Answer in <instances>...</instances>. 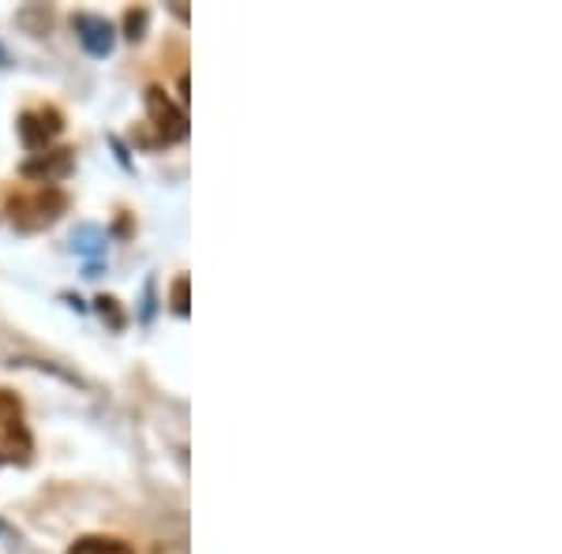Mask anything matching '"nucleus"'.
Instances as JSON below:
<instances>
[{
  "instance_id": "0eeeda50",
  "label": "nucleus",
  "mask_w": 562,
  "mask_h": 554,
  "mask_svg": "<svg viewBox=\"0 0 562 554\" xmlns=\"http://www.w3.org/2000/svg\"><path fill=\"white\" fill-rule=\"evenodd\" d=\"M71 251L83 259H102L105 256V233L98 229V225H79L76 233H71Z\"/></svg>"
},
{
  "instance_id": "9d476101",
  "label": "nucleus",
  "mask_w": 562,
  "mask_h": 554,
  "mask_svg": "<svg viewBox=\"0 0 562 554\" xmlns=\"http://www.w3.org/2000/svg\"><path fill=\"white\" fill-rule=\"evenodd\" d=\"M169 307H173V315H180V319L188 315V278L173 281V289H169Z\"/></svg>"
},
{
  "instance_id": "39448f33",
  "label": "nucleus",
  "mask_w": 562,
  "mask_h": 554,
  "mask_svg": "<svg viewBox=\"0 0 562 554\" xmlns=\"http://www.w3.org/2000/svg\"><path fill=\"white\" fill-rule=\"evenodd\" d=\"M71 26H76V38L79 45L90 53V57H109L116 45V26L102 20V15H90V12H79L76 20H71Z\"/></svg>"
},
{
  "instance_id": "423d86ee",
  "label": "nucleus",
  "mask_w": 562,
  "mask_h": 554,
  "mask_svg": "<svg viewBox=\"0 0 562 554\" xmlns=\"http://www.w3.org/2000/svg\"><path fill=\"white\" fill-rule=\"evenodd\" d=\"M20 172L26 180H34V184H57V180H65L71 172V150H42L31 161H23Z\"/></svg>"
},
{
  "instance_id": "f8f14e48",
  "label": "nucleus",
  "mask_w": 562,
  "mask_h": 554,
  "mask_svg": "<svg viewBox=\"0 0 562 554\" xmlns=\"http://www.w3.org/2000/svg\"><path fill=\"white\" fill-rule=\"evenodd\" d=\"M173 15H177L180 23H188V8L184 4H173Z\"/></svg>"
},
{
  "instance_id": "4468645a",
  "label": "nucleus",
  "mask_w": 562,
  "mask_h": 554,
  "mask_svg": "<svg viewBox=\"0 0 562 554\" xmlns=\"http://www.w3.org/2000/svg\"><path fill=\"white\" fill-rule=\"evenodd\" d=\"M0 532H4V521H0Z\"/></svg>"
},
{
  "instance_id": "f257e3e1",
  "label": "nucleus",
  "mask_w": 562,
  "mask_h": 554,
  "mask_svg": "<svg viewBox=\"0 0 562 554\" xmlns=\"http://www.w3.org/2000/svg\"><path fill=\"white\" fill-rule=\"evenodd\" d=\"M65 211H68V195H65V188H57V184H34V188H26V192H12L4 199L8 222L20 233L49 229Z\"/></svg>"
},
{
  "instance_id": "6e6552de",
  "label": "nucleus",
  "mask_w": 562,
  "mask_h": 554,
  "mask_svg": "<svg viewBox=\"0 0 562 554\" xmlns=\"http://www.w3.org/2000/svg\"><path fill=\"white\" fill-rule=\"evenodd\" d=\"M68 554H135L128 543L113 540V535H83L68 547Z\"/></svg>"
},
{
  "instance_id": "1a4fd4ad",
  "label": "nucleus",
  "mask_w": 562,
  "mask_h": 554,
  "mask_svg": "<svg viewBox=\"0 0 562 554\" xmlns=\"http://www.w3.org/2000/svg\"><path fill=\"white\" fill-rule=\"evenodd\" d=\"M147 23H150L147 8H128V15H124V38L139 42L143 34H147Z\"/></svg>"
},
{
  "instance_id": "20e7f679",
  "label": "nucleus",
  "mask_w": 562,
  "mask_h": 554,
  "mask_svg": "<svg viewBox=\"0 0 562 554\" xmlns=\"http://www.w3.org/2000/svg\"><path fill=\"white\" fill-rule=\"evenodd\" d=\"M147 116H150V128L158 135V143H166V147L169 143L188 139V113L161 87L147 90Z\"/></svg>"
},
{
  "instance_id": "9b49d317",
  "label": "nucleus",
  "mask_w": 562,
  "mask_h": 554,
  "mask_svg": "<svg viewBox=\"0 0 562 554\" xmlns=\"http://www.w3.org/2000/svg\"><path fill=\"white\" fill-rule=\"evenodd\" d=\"M98 312H102V319L109 315L113 330H121V326H124V315H121V307H116V299H113V296H102V299H98Z\"/></svg>"
},
{
  "instance_id": "f03ea898",
  "label": "nucleus",
  "mask_w": 562,
  "mask_h": 554,
  "mask_svg": "<svg viewBox=\"0 0 562 554\" xmlns=\"http://www.w3.org/2000/svg\"><path fill=\"white\" fill-rule=\"evenodd\" d=\"M31 453L34 439L23 416V402L12 389H0V465H26Z\"/></svg>"
},
{
  "instance_id": "ddd939ff",
  "label": "nucleus",
  "mask_w": 562,
  "mask_h": 554,
  "mask_svg": "<svg viewBox=\"0 0 562 554\" xmlns=\"http://www.w3.org/2000/svg\"><path fill=\"white\" fill-rule=\"evenodd\" d=\"M4 60H8V57H4V45H0V65H4Z\"/></svg>"
},
{
  "instance_id": "7ed1b4c3",
  "label": "nucleus",
  "mask_w": 562,
  "mask_h": 554,
  "mask_svg": "<svg viewBox=\"0 0 562 554\" xmlns=\"http://www.w3.org/2000/svg\"><path fill=\"white\" fill-rule=\"evenodd\" d=\"M15 132H20V143L31 154H42L53 147L60 132H65V116L57 113L53 105H38V109H26L15 121Z\"/></svg>"
}]
</instances>
